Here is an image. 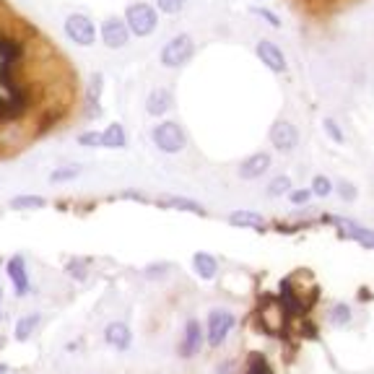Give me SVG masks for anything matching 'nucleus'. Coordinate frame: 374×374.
I'll return each mask as SVG.
<instances>
[{"mask_svg": "<svg viewBox=\"0 0 374 374\" xmlns=\"http://www.w3.org/2000/svg\"><path fill=\"white\" fill-rule=\"evenodd\" d=\"M31 68H65V55L8 0H0V125L21 122L34 107Z\"/></svg>", "mask_w": 374, "mask_h": 374, "instance_id": "f257e3e1", "label": "nucleus"}, {"mask_svg": "<svg viewBox=\"0 0 374 374\" xmlns=\"http://www.w3.org/2000/svg\"><path fill=\"white\" fill-rule=\"evenodd\" d=\"M125 24H128L130 34H136V37H148V34H154L156 27H159V10L151 6V3H133L128 6L125 10Z\"/></svg>", "mask_w": 374, "mask_h": 374, "instance_id": "f03ea898", "label": "nucleus"}, {"mask_svg": "<svg viewBox=\"0 0 374 374\" xmlns=\"http://www.w3.org/2000/svg\"><path fill=\"white\" fill-rule=\"evenodd\" d=\"M151 141H154V146L159 151H164V154H180L185 146H187V138H185V130L172 122V120H164V122H159L154 130H151Z\"/></svg>", "mask_w": 374, "mask_h": 374, "instance_id": "7ed1b4c3", "label": "nucleus"}, {"mask_svg": "<svg viewBox=\"0 0 374 374\" xmlns=\"http://www.w3.org/2000/svg\"><path fill=\"white\" fill-rule=\"evenodd\" d=\"M195 55V42H192L190 34H177L161 47V52H159V60L164 68H182L190 57Z\"/></svg>", "mask_w": 374, "mask_h": 374, "instance_id": "20e7f679", "label": "nucleus"}, {"mask_svg": "<svg viewBox=\"0 0 374 374\" xmlns=\"http://www.w3.org/2000/svg\"><path fill=\"white\" fill-rule=\"evenodd\" d=\"M234 325H237V317L231 315V312L226 310H213L208 315V322H206V338H208V346L219 348L224 340L229 338V333L234 330Z\"/></svg>", "mask_w": 374, "mask_h": 374, "instance_id": "39448f33", "label": "nucleus"}, {"mask_svg": "<svg viewBox=\"0 0 374 374\" xmlns=\"http://www.w3.org/2000/svg\"><path fill=\"white\" fill-rule=\"evenodd\" d=\"M65 34H68L71 42H75V45L81 47H92L96 42V27L83 13H73V16L65 19Z\"/></svg>", "mask_w": 374, "mask_h": 374, "instance_id": "423d86ee", "label": "nucleus"}, {"mask_svg": "<svg viewBox=\"0 0 374 374\" xmlns=\"http://www.w3.org/2000/svg\"><path fill=\"white\" fill-rule=\"evenodd\" d=\"M268 138H271V146L275 151H281V154H289V151L299 146V130H296L292 120H275L271 125Z\"/></svg>", "mask_w": 374, "mask_h": 374, "instance_id": "0eeeda50", "label": "nucleus"}, {"mask_svg": "<svg viewBox=\"0 0 374 374\" xmlns=\"http://www.w3.org/2000/svg\"><path fill=\"white\" fill-rule=\"evenodd\" d=\"M101 42L104 47H110V50H122V47H128L130 42V29L125 24V19H117V16H112L101 24Z\"/></svg>", "mask_w": 374, "mask_h": 374, "instance_id": "6e6552de", "label": "nucleus"}, {"mask_svg": "<svg viewBox=\"0 0 374 374\" xmlns=\"http://www.w3.org/2000/svg\"><path fill=\"white\" fill-rule=\"evenodd\" d=\"M257 57H260V63L268 68V71H273V73H286V55H283V50L275 42L271 39H260L257 42Z\"/></svg>", "mask_w": 374, "mask_h": 374, "instance_id": "1a4fd4ad", "label": "nucleus"}, {"mask_svg": "<svg viewBox=\"0 0 374 374\" xmlns=\"http://www.w3.org/2000/svg\"><path fill=\"white\" fill-rule=\"evenodd\" d=\"M101 94H104V75L92 73L89 75V83L83 86V115L86 117H96L99 115Z\"/></svg>", "mask_w": 374, "mask_h": 374, "instance_id": "9d476101", "label": "nucleus"}, {"mask_svg": "<svg viewBox=\"0 0 374 374\" xmlns=\"http://www.w3.org/2000/svg\"><path fill=\"white\" fill-rule=\"evenodd\" d=\"M6 273H8L13 289H16V296H27L29 289H31V281H29V271H27V260L21 255H13L6 263Z\"/></svg>", "mask_w": 374, "mask_h": 374, "instance_id": "9b49d317", "label": "nucleus"}, {"mask_svg": "<svg viewBox=\"0 0 374 374\" xmlns=\"http://www.w3.org/2000/svg\"><path fill=\"white\" fill-rule=\"evenodd\" d=\"M330 221H333L348 239H354V242H359V245L374 250V229H366L364 224H359V221L340 219V216H336V219H330Z\"/></svg>", "mask_w": 374, "mask_h": 374, "instance_id": "f8f14e48", "label": "nucleus"}, {"mask_svg": "<svg viewBox=\"0 0 374 374\" xmlns=\"http://www.w3.org/2000/svg\"><path fill=\"white\" fill-rule=\"evenodd\" d=\"M271 164H273V159H271V154H265V151H257V154L247 156L237 169L239 180H257V177H263V174L271 169Z\"/></svg>", "mask_w": 374, "mask_h": 374, "instance_id": "ddd939ff", "label": "nucleus"}, {"mask_svg": "<svg viewBox=\"0 0 374 374\" xmlns=\"http://www.w3.org/2000/svg\"><path fill=\"white\" fill-rule=\"evenodd\" d=\"M104 343L115 351H128L130 343H133V333L125 322H110L107 328H104Z\"/></svg>", "mask_w": 374, "mask_h": 374, "instance_id": "4468645a", "label": "nucleus"}, {"mask_svg": "<svg viewBox=\"0 0 374 374\" xmlns=\"http://www.w3.org/2000/svg\"><path fill=\"white\" fill-rule=\"evenodd\" d=\"M203 346V328L198 319H187V325H185V333H182V343H180V354L185 359H190L201 351Z\"/></svg>", "mask_w": 374, "mask_h": 374, "instance_id": "2eb2a0df", "label": "nucleus"}, {"mask_svg": "<svg viewBox=\"0 0 374 374\" xmlns=\"http://www.w3.org/2000/svg\"><path fill=\"white\" fill-rule=\"evenodd\" d=\"M172 101H174V94L169 89H164V86H159V89H154L146 96V112L151 117H161L172 107Z\"/></svg>", "mask_w": 374, "mask_h": 374, "instance_id": "dca6fc26", "label": "nucleus"}, {"mask_svg": "<svg viewBox=\"0 0 374 374\" xmlns=\"http://www.w3.org/2000/svg\"><path fill=\"white\" fill-rule=\"evenodd\" d=\"M192 271L201 275L203 281H213L219 275V263L208 252H195V257H192Z\"/></svg>", "mask_w": 374, "mask_h": 374, "instance_id": "f3484780", "label": "nucleus"}, {"mask_svg": "<svg viewBox=\"0 0 374 374\" xmlns=\"http://www.w3.org/2000/svg\"><path fill=\"white\" fill-rule=\"evenodd\" d=\"M229 224H231V226H239V229H263L265 216H260V213H255V210L239 208V210H231V213H229Z\"/></svg>", "mask_w": 374, "mask_h": 374, "instance_id": "a211bd4d", "label": "nucleus"}, {"mask_svg": "<svg viewBox=\"0 0 374 374\" xmlns=\"http://www.w3.org/2000/svg\"><path fill=\"white\" fill-rule=\"evenodd\" d=\"M128 146V133L125 128L120 125V122H112L104 128L101 133V148H112V151H117V148H125Z\"/></svg>", "mask_w": 374, "mask_h": 374, "instance_id": "6ab92c4d", "label": "nucleus"}, {"mask_svg": "<svg viewBox=\"0 0 374 374\" xmlns=\"http://www.w3.org/2000/svg\"><path fill=\"white\" fill-rule=\"evenodd\" d=\"M260 319L265 322V328L271 333H278L283 328V319H286V310L275 301H268L263 310H260Z\"/></svg>", "mask_w": 374, "mask_h": 374, "instance_id": "aec40b11", "label": "nucleus"}, {"mask_svg": "<svg viewBox=\"0 0 374 374\" xmlns=\"http://www.w3.org/2000/svg\"><path fill=\"white\" fill-rule=\"evenodd\" d=\"M39 312H29V315H21L16 319V328H13V338L19 340V343H27L29 338L34 336V330L39 328Z\"/></svg>", "mask_w": 374, "mask_h": 374, "instance_id": "412c9836", "label": "nucleus"}, {"mask_svg": "<svg viewBox=\"0 0 374 374\" xmlns=\"http://www.w3.org/2000/svg\"><path fill=\"white\" fill-rule=\"evenodd\" d=\"M45 206H47V198H42V195H16L10 201V208L13 210H37V208H45Z\"/></svg>", "mask_w": 374, "mask_h": 374, "instance_id": "4be33fe9", "label": "nucleus"}, {"mask_svg": "<svg viewBox=\"0 0 374 374\" xmlns=\"http://www.w3.org/2000/svg\"><path fill=\"white\" fill-rule=\"evenodd\" d=\"M161 206H164V208L190 210V213H198V216H203V213H206V208H203L201 203L190 201V198H164V201H161Z\"/></svg>", "mask_w": 374, "mask_h": 374, "instance_id": "5701e85b", "label": "nucleus"}, {"mask_svg": "<svg viewBox=\"0 0 374 374\" xmlns=\"http://www.w3.org/2000/svg\"><path fill=\"white\" fill-rule=\"evenodd\" d=\"M83 172L81 164H68V166H57L55 172L50 174V182L60 185V182H71V180H78Z\"/></svg>", "mask_w": 374, "mask_h": 374, "instance_id": "b1692460", "label": "nucleus"}, {"mask_svg": "<svg viewBox=\"0 0 374 374\" xmlns=\"http://www.w3.org/2000/svg\"><path fill=\"white\" fill-rule=\"evenodd\" d=\"M292 190H294V182H292V177H286V174H278V177H273V180H271V185H268V195H271V198L289 195Z\"/></svg>", "mask_w": 374, "mask_h": 374, "instance_id": "393cba45", "label": "nucleus"}, {"mask_svg": "<svg viewBox=\"0 0 374 374\" xmlns=\"http://www.w3.org/2000/svg\"><path fill=\"white\" fill-rule=\"evenodd\" d=\"M245 374H273V369H271V364H268V359H265L263 354H250L247 356V369Z\"/></svg>", "mask_w": 374, "mask_h": 374, "instance_id": "a878e982", "label": "nucleus"}, {"mask_svg": "<svg viewBox=\"0 0 374 374\" xmlns=\"http://www.w3.org/2000/svg\"><path fill=\"white\" fill-rule=\"evenodd\" d=\"M312 195H317V198H328L330 192H333V180L325 177V174H317V177H312Z\"/></svg>", "mask_w": 374, "mask_h": 374, "instance_id": "bb28decb", "label": "nucleus"}, {"mask_svg": "<svg viewBox=\"0 0 374 374\" xmlns=\"http://www.w3.org/2000/svg\"><path fill=\"white\" fill-rule=\"evenodd\" d=\"M333 190L338 192V198L346 203H354L356 198H359V190H356L354 182H348V180H338L336 185H333Z\"/></svg>", "mask_w": 374, "mask_h": 374, "instance_id": "cd10ccee", "label": "nucleus"}, {"mask_svg": "<svg viewBox=\"0 0 374 374\" xmlns=\"http://www.w3.org/2000/svg\"><path fill=\"white\" fill-rule=\"evenodd\" d=\"M65 273L71 275L73 281L83 283L86 278H89V268H86V263H83V260H71V263L65 265Z\"/></svg>", "mask_w": 374, "mask_h": 374, "instance_id": "c85d7f7f", "label": "nucleus"}, {"mask_svg": "<svg viewBox=\"0 0 374 374\" xmlns=\"http://www.w3.org/2000/svg\"><path fill=\"white\" fill-rule=\"evenodd\" d=\"M185 6H187V0H156V10H161V13H166V16L182 13Z\"/></svg>", "mask_w": 374, "mask_h": 374, "instance_id": "c756f323", "label": "nucleus"}, {"mask_svg": "<svg viewBox=\"0 0 374 374\" xmlns=\"http://www.w3.org/2000/svg\"><path fill=\"white\" fill-rule=\"evenodd\" d=\"M78 146H86V148H101V133L99 130H83L78 133Z\"/></svg>", "mask_w": 374, "mask_h": 374, "instance_id": "7c9ffc66", "label": "nucleus"}, {"mask_svg": "<svg viewBox=\"0 0 374 374\" xmlns=\"http://www.w3.org/2000/svg\"><path fill=\"white\" fill-rule=\"evenodd\" d=\"M348 319H351V310H348V304H336L333 307V312H330V322L336 325V328H340V325H346Z\"/></svg>", "mask_w": 374, "mask_h": 374, "instance_id": "2f4dec72", "label": "nucleus"}, {"mask_svg": "<svg viewBox=\"0 0 374 374\" xmlns=\"http://www.w3.org/2000/svg\"><path fill=\"white\" fill-rule=\"evenodd\" d=\"M250 13L257 16V19H263L265 24H271L273 29H281V19H278V13H273L271 8H260V6H255V8H250Z\"/></svg>", "mask_w": 374, "mask_h": 374, "instance_id": "473e14b6", "label": "nucleus"}, {"mask_svg": "<svg viewBox=\"0 0 374 374\" xmlns=\"http://www.w3.org/2000/svg\"><path fill=\"white\" fill-rule=\"evenodd\" d=\"M322 128H325V133H328V138H333L336 143H343L346 141V136H343V130H340V125H338L333 117H325L322 120Z\"/></svg>", "mask_w": 374, "mask_h": 374, "instance_id": "72a5a7b5", "label": "nucleus"}, {"mask_svg": "<svg viewBox=\"0 0 374 374\" xmlns=\"http://www.w3.org/2000/svg\"><path fill=\"white\" fill-rule=\"evenodd\" d=\"M169 268H172L169 263H154L143 271V275H146V278H161L164 273H169Z\"/></svg>", "mask_w": 374, "mask_h": 374, "instance_id": "f704fd0d", "label": "nucleus"}, {"mask_svg": "<svg viewBox=\"0 0 374 374\" xmlns=\"http://www.w3.org/2000/svg\"><path fill=\"white\" fill-rule=\"evenodd\" d=\"M289 198H292L294 206H304V203L312 198V190H292L289 192Z\"/></svg>", "mask_w": 374, "mask_h": 374, "instance_id": "c9c22d12", "label": "nucleus"}, {"mask_svg": "<svg viewBox=\"0 0 374 374\" xmlns=\"http://www.w3.org/2000/svg\"><path fill=\"white\" fill-rule=\"evenodd\" d=\"M231 372H234V364H224L219 369V374H231Z\"/></svg>", "mask_w": 374, "mask_h": 374, "instance_id": "e433bc0d", "label": "nucleus"}, {"mask_svg": "<svg viewBox=\"0 0 374 374\" xmlns=\"http://www.w3.org/2000/svg\"><path fill=\"white\" fill-rule=\"evenodd\" d=\"M6 372H8V369H6V366H3V364H0V374H6Z\"/></svg>", "mask_w": 374, "mask_h": 374, "instance_id": "4c0bfd02", "label": "nucleus"}, {"mask_svg": "<svg viewBox=\"0 0 374 374\" xmlns=\"http://www.w3.org/2000/svg\"><path fill=\"white\" fill-rule=\"evenodd\" d=\"M0 301H3V286H0Z\"/></svg>", "mask_w": 374, "mask_h": 374, "instance_id": "58836bf2", "label": "nucleus"}, {"mask_svg": "<svg viewBox=\"0 0 374 374\" xmlns=\"http://www.w3.org/2000/svg\"><path fill=\"white\" fill-rule=\"evenodd\" d=\"M0 319H3V312H0Z\"/></svg>", "mask_w": 374, "mask_h": 374, "instance_id": "ea45409f", "label": "nucleus"}]
</instances>
